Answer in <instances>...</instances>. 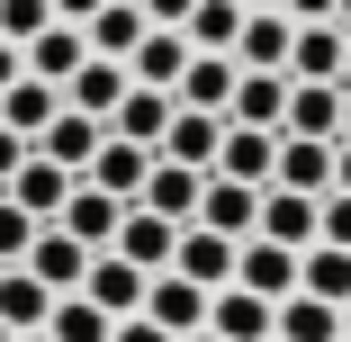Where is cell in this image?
<instances>
[{
    "mask_svg": "<svg viewBox=\"0 0 351 342\" xmlns=\"http://www.w3.org/2000/svg\"><path fill=\"white\" fill-rule=\"evenodd\" d=\"M207 306H217V289H198V280H180V270H154V289H145V315L162 324V333H207Z\"/></svg>",
    "mask_w": 351,
    "mask_h": 342,
    "instance_id": "cell-1",
    "label": "cell"
},
{
    "mask_svg": "<svg viewBox=\"0 0 351 342\" xmlns=\"http://www.w3.org/2000/svg\"><path fill=\"white\" fill-rule=\"evenodd\" d=\"M298 261H306V252L270 243V234H243V252H234V289H252V297H298Z\"/></svg>",
    "mask_w": 351,
    "mask_h": 342,
    "instance_id": "cell-2",
    "label": "cell"
},
{
    "mask_svg": "<svg viewBox=\"0 0 351 342\" xmlns=\"http://www.w3.org/2000/svg\"><path fill=\"white\" fill-rule=\"evenodd\" d=\"M289 54H298V19L289 10H243V36H234L243 73H289Z\"/></svg>",
    "mask_w": 351,
    "mask_h": 342,
    "instance_id": "cell-3",
    "label": "cell"
},
{
    "mask_svg": "<svg viewBox=\"0 0 351 342\" xmlns=\"http://www.w3.org/2000/svg\"><path fill=\"white\" fill-rule=\"evenodd\" d=\"M252 234L306 252V243L324 234V198H306V189H261V225H252Z\"/></svg>",
    "mask_w": 351,
    "mask_h": 342,
    "instance_id": "cell-4",
    "label": "cell"
},
{
    "mask_svg": "<svg viewBox=\"0 0 351 342\" xmlns=\"http://www.w3.org/2000/svg\"><path fill=\"white\" fill-rule=\"evenodd\" d=\"M234 234H217V225H180V252H171V270L180 280H198V289H234Z\"/></svg>",
    "mask_w": 351,
    "mask_h": 342,
    "instance_id": "cell-5",
    "label": "cell"
},
{
    "mask_svg": "<svg viewBox=\"0 0 351 342\" xmlns=\"http://www.w3.org/2000/svg\"><path fill=\"white\" fill-rule=\"evenodd\" d=\"M27 270L54 289V297H73L82 280H90V243L82 234H63V225H36V243H27Z\"/></svg>",
    "mask_w": 351,
    "mask_h": 342,
    "instance_id": "cell-6",
    "label": "cell"
},
{
    "mask_svg": "<svg viewBox=\"0 0 351 342\" xmlns=\"http://www.w3.org/2000/svg\"><path fill=\"white\" fill-rule=\"evenodd\" d=\"M145 289H154V270H135L126 252H90V280H82L90 306H108V315H145Z\"/></svg>",
    "mask_w": 351,
    "mask_h": 342,
    "instance_id": "cell-7",
    "label": "cell"
},
{
    "mask_svg": "<svg viewBox=\"0 0 351 342\" xmlns=\"http://www.w3.org/2000/svg\"><path fill=\"white\" fill-rule=\"evenodd\" d=\"M63 234H82L90 252H108L117 243V225H126V198H108L99 180H73V198H63V217H54Z\"/></svg>",
    "mask_w": 351,
    "mask_h": 342,
    "instance_id": "cell-8",
    "label": "cell"
},
{
    "mask_svg": "<svg viewBox=\"0 0 351 342\" xmlns=\"http://www.w3.org/2000/svg\"><path fill=\"white\" fill-rule=\"evenodd\" d=\"M198 189H207V171H198V162L154 154V180H145V198H135V208H154V217H171V225H198Z\"/></svg>",
    "mask_w": 351,
    "mask_h": 342,
    "instance_id": "cell-9",
    "label": "cell"
},
{
    "mask_svg": "<svg viewBox=\"0 0 351 342\" xmlns=\"http://www.w3.org/2000/svg\"><path fill=\"white\" fill-rule=\"evenodd\" d=\"M217 171L270 189V180H279V126H234V117H226V154H217Z\"/></svg>",
    "mask_w": 351,
    "mask_h": 342,
    "instance_id": "cell-10",
    "label": "cell"
},
{
    "mask_svg": "<svg viewBox=\"0 0 351 342\" xmlns=\"http://www.w3.org/2000/svg\"><path fill=\"white\" fill-rule=\"evenodd\" d=\"M279 135L342 145V82H298V73H289V126H279Z\"/></svg>",
    "mask_w": 351,
    "mask_h": 342,
    "instance_id": "cell-11",
    "label": "cell"
},
{
    "mask_svg": "<svg viewBox=\"0 0 351 342\" xmlns=\"http://www.w3.org/2000/svg\"><path fill=\"white\" fill-rule=\"evenodd\" d=\"M198 225H217V234H252L261 225V189L252 180H226V171H207V189H198Z\"/></svg>",
    "mask_w": 351,
    "mask_h": 342,
    "instance_id": "cell-12",
    "label": "cell"
},
{
    "mask_svg": "<svg viewBox=\"0 0 351 342\" xmlns=\"http://www.w3.org/2000/svg\"><path fill=\"white\" fill-rule=\"evenodd\" d=\"M82 180H99L108 198H126V208H135V198H145V180H154V145H126V135H108V145L90 154Z\"/></svg>",
    "mask_w": 351,
    "mask_h": 342,
    "instance_id": "cell-13",
    "label": "cell"
},
{
    "mask_svg": "<svg viewBox=\"0 0 351 342\" xmlns=\"http://www.w3.org/2000/svg\"><path fill=\"white\" fill-rule=\"evenodd\" d=\"M73 180H82V171H63L54 154H27V162H19V180H10V198H19L36 225H54V217H63V198H73Z\"/></svg>",
    "mask_w": 351,
    "mask_h": 342,
    "instance_id": "cell-14",
    "label": "cell"
},
{
    "mask_svg": "<svg viewBox=\"0 0 351 342\" xmlns=\"http://www.w3.org/2000/svg\"><path fill=\"white\" fill-rule=\"evenodd\" d=\"M108 145V117H90V108H73V99H63V117L36 135V154H54L63 171H90V154Z\"/></svg>",
    "mask_w": 351,
    "mask_h": 342,
    "instance_id": "cell-15",
    "label": "cell"
},
{
    "mask_svg": "<svg viewBox=\"0 0 351 342\" xmlns=\"http://www.w3.org/2000/svg\"><path fill=\"white\" fill-rule=\"evenodd\" d=\"M207 333H226V342H270V333H279V297L217 289V306H207Z\"/></svg>",
    "mask_w": 351,
    "mask_h": 342,
    "instance_id": "cell-16",
    "label": "cell"
},
{
    "mask_svg": "<svg viewBox=\"0 0 351 342\" xmlns=\"http://www.w3.org/2000/svg\"><path fill=\"white\" fill-rule=\"evenodd\" d=\"M162 154H171V162H198V171H217V154H226V117H217V108H171Z\"/></svg>",
    "mask_w": 351,
    "mask_h": 342,
    "instance_id": "cell-17",
    "label": "cell"
},
{
    "mask_svg": "<svg viewBox=\"0 0 351 342\" xmlns=\"http://www.w3.org/2000/svg\"><path fill=\"white\" fill-rule=\"evenodd\" d=\"M189 54H198V45H189V27H145V45L126 54V73H135V82H154V90H180Z\"/></svg>",
    "mask_w": 351,
    "mask_h": 342,
    "instance_id": "cell-18",
    "label": "cell"
},
{
    "mask_svg": "<svg viewBox=\"0 0 351 342\" xmlns=\"http://www.w3.org/2000/svg\"><path fill=\"white\" fill-rule=\"evenodd\" d=\"M108 252H126L135 270H171L180 225H171V217H154V208H126V225H117V243H108Z\"/></svg>",
    "mask_w": 351,
    "mask_h": 342,
    "instance_id": "cell-19",
    "label": "cell"
},
{
    "mask_svg": "<svg viewBox=\"0 0 351 342\" xmlns=\"http://www.w3.org/2000/svg\"><path fill=\"white\" fill-rule=\"evenodd\" d=\"M63 117V82H36V73H19L10 90H0V126H19L27 135V145H36V135Z\"/></svg>",
    "mask_w": 351,
    "mask_h": 342,
    "instance_id": "cell-20",
    "label": "cell"
},
{
    "mask_svg": "<svg viewBox=\"0 0 351 342\" xmlns=\"http://www.w3.org/2000/svg\"><path fill=\"white\" fill-rule=\"evenodd\" d=\"M234 82H243V63H234V54H189V73H180L171 99H180V108H217V117H226V108H234Z\"/></svg>",
    "mask_w": 351,
    "mask_h": 342,
    "instance_id": "cell-21",
    "label": "cell"
},
{
    "mask_svg": "<svg viewBox=\"0 0 351 342\" xmlns=\"http://www.w3.org/2000/svg\"><path fill=\"white\" fill-rule=\"evenodd\" d=\"M171 108H180L171 90H154V82H135V90L117 99L108 135H126V145H154V154H162V126H171Z\"/></svg>",
    "mask_w": 351,
    "mask_h": 342,
    "instance_id": "cell-22",
    "label": "cell"
},
{
    "mask_svg": "<svg viewBox=\"0 0 351 342\" xmlns=\"http://www.w3.org/2000/svg\"><path fill=\"white\" fill-rule=\"evenodd\" d=\"M45 315H54V289L36 280L27 261H10V270H0V324H10V333H45Z\"/></svg>",
    "mask_w": 351,
    "mask_h": 342,
    "instance_id": "cell-23",
    "label": "cell"
},
{
    "mask_svg": "<svg viewBox=\"0 0 351 342\" xmlns=\"http://www.w3.org/2000/svg\"><path fill=\"white\" fill-rule=\"evenodd\" d=\"M126 90H135V73H126L117 54H90L82 73L63 82V99H73V108H90V117H117V99H126Z\"/></svg>",
    "mask_w": 351,
    "mask_h": 342,
    "instance_id": "cell-24",
    "label": "cell"
},
{
    "mask_svg": "<svg viewBox=\"0 0 351 342\" xmlns=\"http://www.w3.org/2000/svg\"><path fill=\"white\" fill-rule=\"evenodd\" d=\"M342 45H351L342 19H306V27H298V54H289V73H298V82H342Z\"/></svg>",
    "mask_w": 351,
    "mask_h": 342,
    "instance_id": "cell-25",
    "label": "cell"
},
{
    "mask_svg": "<svg viewBox=\"0 0 351 342\" xmlns=\"http://www.w3.org/2000/svg\"><path fill=\"white\" fill-rule=\"evenodd\" d=\"M82 63H90V36H82L73 19H54L45 36H27V73H36V82H73Z\"/></svg>",
    "mask_w": 351,
    "mask_h": 342,
    "instance_id": "cell-26",
    "label": "cell"
},
{
    "mask_svg": "<svg viewBox=\"0 0 351 342\" xmlns=\"http://www.w3.org/2000/svg\"><path fill=\"white\" fill-rule=\"evenodd\" d=\"M270 189L324 198V189H333V145H315V135H279V180H270Z\"/></svg>",
    "mask_w": 351,
    "mask_h": 342,
    "instance_id": "cell-27",
    "label": "cell"
},
{
    "mask_svg": "<svg viewBox=\"0 0 351 342\" xmlns=\"http://www.w3.org/2000/svg\"><path fill=\"white\" fill-rule=\"evenodd\" d=\"M226 117L234 126H289V73H243Z\"/></svg>",
    "mask_w": 351,
    "mask_h": 342,
    "instance_id": "cell-28",
    "label": "cell"
},
{
    "mask_svg": "<svg viewBox=\"0 0 351 342\" xmlns=\"http://www.w3.org/2000/svg\"><path fill=\"white\" fill-rule=\"evenodd\" d=\"M145 27H154V19H145V0H108V10H99L82 36H90V54H117V63H126L135 45H145Z\"/></svg>",
    "mask_w": 351,
    "mask_h": 342,
    "instance_id": "cell-29",
    "label": "cell"
},
{
    "mask_svg": "<svg viewBox=\"0 0 351 342\" xmlns=\"http://www.w3.org/2000/svg\"><path fill=\"white\" fill-rule=\"evenodd\" d=\"M279 342H342V306L333 297H279Z\"/></svg>",
    "mask_w": 351,
    "mask_h": 342,
    "instance_id": "cell-30",
    "label": "cell"
},
{
    "mask_svg": "<svg viewBox=\"0 0 351 342\" xmlns=\"http://www.w3.org/2000/svg\"><path fill=\"white\" fill-rule=\"evenodd\" d=\"M298 289H306V297H333V306H351V252H342V243H306V261H298Z\"/></svg>",
    "mask_w": 351,
    "mask_h": 342,
    "instance_id": "cell-31",
    "label": "cell"
},
{
    "mask_svg": "<svg viewBox=\"0 0 351 342\" xmlns=\"http://www.w3.org/2000/svg\"><path fill=\"white\" fill-rule=\"evenodd\" d=\"M45 333H54V342H117V315H108V306H90V297L73 289V297H54Z\"/></svg>",
    "mask_w": 351,
    "mask_h": 342,
    "instance_id": "cell-32",
    "label": "cell"
},
{
    "mask_svg": "<svg viewBox=\"0 0 351 342\" xmlns=\"http://www.w3.org/2000/svg\"><path fill=\"white\" fill-rule=\"evenodd\" d=\"M234 36H243V0H198L189 10V45L198 54H234Z\"/></svg>",
    "mask_w": 351,
    "mask_h": 342,
    "instance_id": "cell-33",
    "label": "cell"
},
{
    "mask_svg": "<svg viewBox=\"0 0 351 342\" xmlns=\"http://www.w3.org/2000/svg\"><path fill=\"white\" fill-rule=\"evenodd\" d=\"M27 243H36V217L19 208L10 189H0V270H10V261H27Z\"/></svg>",
    "mask_w": 351,
    "mask_h": 342,
    "instance_id": "cell-34",
    "label": "cell"
},
{
    "mask_svg": "<svg viewBox=\"0 0 351 342\" xmlns=\"http://www.w3.org/2000/svg\"><path fill=\"white\" fill-rule=\"evenodd\" d=\"M45 27H54V0H0V36H10V45L45 36Z\"/></svg>",
    "mask_w": 351,
    "mask_h": 342,
    "instance_id": "cell-35",
    "label": "cell"
},
{
    "mask_svg": "<svg viewBox=\"0 0 351 342\" xmlns=\"http://www.w3.org/2000/svg\"><path fill=\"white\" fill-rule=\"evenodd\" d=\"M315 243H342L351 252V189H324V234Z\"/></svg>",
    "mask_w": 351,
    "mask_h": 342,
    "instance_id": "cell-36",
    "label": "cell"
},
{
    "mask_svg": "<svg viewBox=\"0 0 351 342\" xmlns=\"http://www.w3.org/2000/svg\"><path fill=\"white\" fill-rule=\"evenodd\" d=\"M27 154H36V145H27V135H19V126H0V189H10V180H19V162H27Z\"/></svg>",
    "mask_w": 351,
    "mask_h": 342,
    "instance_id": "cell-37",
    "label": "cell"
},
{
    "mask_svg": "<svg viewBox=\"0 0 351 342\" xmlns=\"http://www.w3.org/2000/svg\"><path fill=\"white\" fill-rule=\"evenodd\" d=\"M117 342H180V333H162L154 315H117Z\"/></svg>",
    "mask_w": 351,
    "mask_h": 342,
    "instance_id": "cell-38",
    "label": "cell"
},
{
    "mask_svg": "<svg viewBox=\"0 0 351 342\" xmlns=\"http://www.w3.org/2000/svg\"><path fill=\"white\" fill-rule=\"evenodd\" d=\"M189 10H198V0H145V19H154V27H189Z\"/></svg>",
    "mask_w": 351,
    "mask_h": 342,
    "instance_id": "cell-39",
    "label": "cell"
},
{
    "mask_svg": "<svg viewBox=\"0 0 351 342\" xmlns=\"http://www.w3.org/2000/svg\"><path fill=\"white\" fill-rule=\"evenodd\" d=\"M279 10H289V19L306 27V19H342V0H279Z\"/></svg>",
    "mask_w": 351,
    "mask_h": 342,
    "instance_id": "cell-40",
    "label": "cell"
},
{
    "mask_svg": "<svg viewBox=\"0 0 351 342\" xmlns=\"http://www.w3.org/2000/svg\"><path fill=\"white\" fill-rule=\"evenodd\" d=\"M19 73H27V45H10V36H0V90H10Z\"/></svg>",
    "mask_w": 351,
    "mask_h": 342,
    "instance_id": "cell-41",
    "label": "cell"
},
{
    "mask_svg": "<svg viewBox=\"0 0 351 342\" xmlns=\"http://www.w3.org/2000/svg\"><path fill=\"white\" fill-rule=\"evenodd\" d=\"M99 10H108V0H54V19H73V27H90Z\"/></svg>",
    "mask_w": 351,
    "mask_h": 342,
    "instance_id": "cell-42",
    "label": "cell"
},
{
    "mask_svg": "<svg viewBox=\"0 0 351 342\" xmlns=\"http://www.w3.org/2000/svg\"><path fill=\"white\" fill-rule=\"evenodd\" d=\"M333 189H351V135L333 145Z\"/></svg>",
    "mask_w": 351,
    "mask_h": 342,
    "instance_id": "cell-43",
    "label": "cell"
},
{
    "mask_svg": "<svg viewBox=\"0 0 351 342\" xmlns=\"http://www.w3.org/2000/svg\"><path fill=\"white\" fill-rule=\"evenodd\" d=\"M342 135H351V82H342Z\"/></svg>",
    "mask_w": 351,
    "mask_h": 342,
    "instance_id": "cell-44",
    "label": "cell"
},
{
    "mask_svg": "<svg viewBox=\"0 0 351 342\" xmlns=\"http://www.w3.org/2000/svg\"><path fill=\"white\" fill-rule=\"evenodd\" d=\"M243 10H279V0H243Z\"/></svg>",
    "mask_w": 351,
    "mask_h": 342,
    "instance_id": "cell-45",
    "label": "cell"
},
{
    "mask_svg": "<svg viewBox=\"0 0 351 342\" xmlns=\"http://www.w3.org/2000/svg\"><path fill=\"white\" fill-rule=\"evenodd\" d=\"M189 342H226V333H189Z\"/></svg>",
    "mask_w": 351,
    "mask_h": 342,
    "instance_id": "cell-46",
    "label": "cell"
},
{
    "mask_svg": "<svg viewBox=\"0 0 351 342\" xmlns=\"http://www.w3.org/2000/svg\"><path fill=\"white\" fill-rule=\"evenodd\" d=\"M342 82H351V45H342Z\"/></svg>",
    "mask_w": 351,
    "mask_h": 342,
    "instance_id": "cell-47",
    "label": "cell"
},
{
    "mask_svg": "<svg viewBox=\"0 0 351 342\" xmlns=\"http://www.w3.org/2000/svg\"><path fill=\"white\" fill-rule=\"evenodd\" d=\"M19 342H54V333H19Z\"/></svg>",
    "mask_w": 351,
    "mask_h": 342,
    "instance_id": "cell-48",
    "label": "cell"
},
{
    "mask_svg": "<svg viewBox=\"0 0 351 342\" xmlns=\"http://www.w3.org/2000/svg\"><path fill=\"white\" fill-rule=\"evenodd\" d=\"M342 342H351V306H342Z\"/></svg>",
    "mask_w": 351,
    "mask_h": 342,
    "instance_id": "cell-49",
    "label": "cell"
},
{
    "mask_svg": "<svg viewBox=\"0 0 351 342\" xmlns=\"http://www.w3.org/2000/svg\"><path fill=\"white\" fill-rule=\"evenodd\" d=\"M0 342H19V333H10V324H0Z\"/></svg>",
    "mask_w": 351,
    "mask_h": 342,
    "instance_id": "cell-50",
    "label": "cell"
},
{
    "mask_svg": "<svg viewBox=\"0 0 351 342\" xmlns=\"http://www.w3.org/2000/svg\"><path fill=\"white\" fill-rule=\"evenodd\" d=\"M342 27H351V0H342Z\"/></svg>",
    "mask_w": 351,
    "mask_h": 342,
    "instance_id": "cell-51",
    "label": "cell"
},
{
    "mask_svg": "<svg viewBox=\"0 0 351 342\" xmlns=\"http://www.w3.org/2000/svg\"><path fill=\"white\" fill-rule=\"evenodd\" d=\"M270 342H279V333H270Z\"/></svg>",
    "mask_w": 351,
    "mask_h": 342,
    "instance_id": "cell-52",
    "label": "cell"
}]
</instances>
